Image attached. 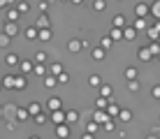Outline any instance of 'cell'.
Segmentation results:
<instances>
[{
    "mask_svg": "<svg viewBox=\"0 0 160 139\" xmlns=\"http://www.w3.org/2000/svg\"><path fill=\"white\" fill-rule=\"evenodd\" d=\"M32 121H35L37 125H44V123H47V114H44V111H40V114L32 116Z\"/></svg>",
    "mask_w": 160,
    "mask_h": 139,
    "instance_id": "33",
    "label": "cell"
},
{
    "mask_svg": "<svg viewBox=\"0 0 160 139\" xmlns=\"http://www.w3.org/2000/svg\"><path fill=\"white\" fill-rule=\"evenodd\" d=\"M14 114H16V121H19V123H23V121H28V118H30L28 109H19V107H16V109H14Z\"/></svg>",
    "mask_w": 160,
    "mask_h": 139,
    "instance_id": "15",
    "label": "cell"
},
{
    "mask_svg": "<svg viewBox=\"0 0 160 139\" xmlns=\"http://www.w3.org/2000/svg\"><path fill=\"white\" fill-rule=\"evenodd\" d=\"M5 35H7L9 40L16 37L19 35V23H16V21H7V23H5Z\"/></svg>",
    "mask_w": 160,
    "mask_h": 139,
    "instance_id": "2",
    "label": "cell"
},
{
    "mask_svg": "<svg viewBox=\"0 0 160 139\" xmlns=\"http://www.w3.org/2000/svg\"><path fill=\"white\" fill-rule=\"evenodd\" d=\"M88 83H91L93 88H98V86H100V83H102V79H100V74H91V77H88Z\"/></svg>",
    "mask_w": 160,
    "mask_h": 139,
    "instance_id": "34",
    "label": "cell"
},
{
    "mask_svg": "<svg viewBox=\"0 0 160 139\" xmlns=\"http://www.w3.org/2000/svg\"><path fill=\"white\" fill-rule=\"evenodd\" d=\"M68 79H70V77H68V72H60V74L56 77V81H58V83H68Z\"/></svg>",
    "mask_w": 160,
    "mask_h": 139,
    "instance_id": "44",
    "label": "cell"
},
{
    "mask_svg": "<svg viewBox=\"0 0 160 139\" xmlns=\"http://www.w3.org/2000/svg\"><path fill=\"white\" fill-rule=\"evenodd\" d=\"M60 2H70V0H60Z\"/></svg>",
    "mask_w": 160,
    "mask_h": 139,
    "instance_id": "55",
    "label": "cell"
},
{
    "mask_svg": "<svg viewBox=\"0 0 160 139\" xmlns=\"http://www.w3.org/2000/svg\"><path fill=\"white\" fill-rule=\"evenodd\" d=\"M151 95L156 97V100H160V83H156V86L151 88Z\"/></svg>",
    "mask_w": 160,
    "mask_h": 139,
    "instance_id": "46",
    "label": "cell"
},
{
    "mask_svg": "<svg viewBox=\"0 0 160 139\" xmlns=\"http://www.w3.org/2000/svg\"><path fill=\"white\" fill-rule=\"evenodd\" d=\"M132 28H135V30L139 32V30H146L148 23H146V19H139V16H137V21H135V26H132Z\"/></svg>",
    "mask_w": 160,
    "mask_h": 139,
    "instance_id": "29",
    "label": "cell"
},
{
    "mask_svg": "<svg viewBox=\"0 0 160 139\" xmlns=\"http://www.w3.org/2000/svg\"><path fill=\"white\" fill-rule=\"evenodd\" d=\"M49 9H51V0H42V2H40V12L49 14Z\"/></svg>",
    "mask_w": 160,
    "mask_h": 139,
    "instance_id": "38",
    "label": "cell"
},
{
    "mask_svg": "<svg viewBox=\"0 0 160 139\" xmlns=\"http://www.w3.org/2000/svg\"><path fill=\"white\" fill-rule=\"evenodd\" d=\"M19 56H16V53H7V56H5V65H9V67H16V65H19Z\"/></svg>",
    "mask_w": 160,
    "mask_h": 139,
    "instance_id": "16",
    "label": "cell"
},
{
    "mask_svg": "<svg viewBox=\"0 0 160 139\" xmlns=\"http://www.w3.org/2000/svg\"><path fill=\"white\" fill-rule=\"evenodd\" d=\"M112 44H114V40H112V37H102V40H100V47H102V49H109Z\"/></svg>",
    "mask_w": 160,
    "mask_h": 139,
    "instance_id": "42",
    "label": "cell"
},
{
    "mask_svg": "<svg viewBox=\"0 0 160 139\" xmlns=\"http://www.w3.org/2000/svg\"><path fill=\"white\" fill-rule=\"evenodd\" d=\"M98 88H100V95L102 97H112V93H114V88L109 86V83H100Z\"/></svg>",
    "mask_w": 160,
    "mask_h": 139,
    "instance_id": "20",
    "label": "cell"
},
{
    "mask_svg": "<svg viewBox=\"0 0 160 139\" xmlns=\"http://www.w3.org/2000/svg\"><path fill=\"white\" fill-rule=\"evenodd\" d=\"M128 88H130L132 93H137V91H139V81H137V79L135 81H128Z\"/></svg>",
    "mask_w": 160,
    "mask_h": 139,
    "instance_id": "45",
    "label": "cell"
},
{
    "mask_svg": "<svg viewBox=\"0 0 160 139\" xmlns=\"http://www.w3.org/2000/svg\"><path fill=\"white\" fill-rule=\"evenodd\" d=\"M30 139H40V137H35V135H32V137H30Z\"/></svg>",
    "mask_w": 160,
    "mask_h": 139,
    "instance_id": "54",
    "label": "cell"
},
{
    "mask_svg": "<svg viewBox=\"0 0 160 139\" xmlns=\"http://www.w3.org/2000/svg\"><path fill=\"white\" fill-rule=\"evenodd\" d=\"M32 74L44 77V74H47V65H44V63H35V65H32Z\"/></svg>",
    "mask_w": 160,
    "mask_h": 139,
    "instance_id": "21",
    "label": "cell"
},
{
    "mask_svg": "<svg viewBox=\"0 0 160 139\" xmlns=\"http://www.w3.org/2000/svg\"><path fill=\"white\" fill-rule=\"evenodd\" d=\"M12 86H14V77L7 74V77L2 79V88H9V91H12Z\"/></svg>",
    "mask_w": 160,
    "mask_h": 139,
    "instance_id": "39",
    "label": "cell"
},
{
    "mask_svg": "<svg viewBox=\"0 0 160 139\" xmlns=\"http://www.w3.org/2000/svg\"><path fill=\"white\" fill-rule=\"evenodd\" d=\"M19 9L16 7H7V21H19Z\"/></svg>",
    "mask_w": 160,
    "mask_h": 139,
    "instance_id": "26",
    "label": "cell"
},
{
    "mask_svg": "<svg viewBox=\"0 0 160 139\" xmlns=\"http://www.w3.org/2000/svg\"><path fill=\"white\" fill-rule=\"evenodd\" d=\"M35 26H37V28H51V16H49V14H42L40 19H37Z\"/></svg>",
    "mask_w": 160,
    "mask_h": 139,
    "instance_id": "14",
    "label": "cell"
},
{
    "mask_svg": "<svg viewBox=\"0 0 160 139\" xmlns=\"http://www.w3.org/2000/svg\"><path fill=\"white\" fill-rule=\"evenodd\" d=\"M98 130H100V125H98L95 121H88V125H86V132H91V135H95Z\"/></svg>",
    "mask_w": 160,
    "mask_h": 139,
    "instance_id": "37",
    "label": "cell"
},
{
    "mask_svg": "<svg viewBox=\"0 0 160 139\" xmlns=\"http://www.w3.org/2000/svg\"><path fill=\"white\" fill-rule=\"evenodd\" d=\"M70 2H72V5H81L84 0H70Z\"/></svg>",
    "mask_w": 160,
    "mask_h": 139,
    "instance_id": "51",
    "label": "cell"
},
{
    "mask_svg": "<svg viewBox=\"0 0 160 139\" xmlns=\"http://www.w3.org/2000/svg\"><path fill=\"white\" fill-rule=\"evenodd\" d=\"M26 86H28L26 77H14V86H12V91H23Z\"/></svg>",
    "mask_w": 160,
    "mask_h": 139,
    "instance_id": "9",
    "label": "cell"
},
{
    "mask_svg": "<svg viewBox=\"0 0 160 139\" xmlns=\"http://www.w3.org/2000/svg\"><path fill=\"white\" fill-rule=\"evenodd\" d=\"M26 109H28V114H30V118H32L35 114H40V111H42V104H40V102H30Z\"/></svg>",
    "mask_w": 160,
    "mask_h": 139,
    "instance_id": "23",
    "label": "cell"
},
{
    "mask_svg": "<svg viewBox=\"0 0 160 139\" xmlns=\"http://www.w3.org/2000/svg\"><path fill=\"white\" fill-rule=\"evenodd\" d=\"M100 127H102V130H107V132H114V121H112V118H107Z\"/></svg>",
    "mask_w": 160,
    "mask_h": 139,
    "instance_id": "41",
    "label": "cell"
},
{
    "mask_svg": "<svg viewBox=\"0 0 160 139\" xmlns=\"http://www.w3.org/2000/svg\"><path fill=\"white\" fill-rule=\"evenodd\" d=\"M49 70H51L53 77H58L60 72H63V65H60V63H51V67H49Z\"/></svg>",
    "mask_w": 160,
    "mask_h": 139,
    "instance_id": "40",
    "label": "cell"
},
{
    "mask_svg": "<svg viewBox=\"0 0 160 139\" xmlns=\"http://www.w3.org/2000/svg\"><path fill=\"white\" fill-rule=\"evenodd\" d=\"M56 137H58V139H68V137H70V125H68V123L56 125Z\"/></svg>",
    "mask_w": 160,
    "mask_h": 139,
    "instance_id": "4",
    "label": "cell"
},
{
    "mask_svg": "<svg viewBox=\"0 0 160 139\" xmlns=\"http://www.w3.org/2000/svg\"><path fill=\"white\" fill-rule=\"evenodd\" d=\"M7 44H9V37H7V35H5V32H2V35H0V47L5 49V47H7Z\"/></svg>",
    "mask_w": 160,
    "mask_h": 139,
    "instance_id": "48",
    "label": "cell"
},
{
    "mask_svg": "<svg viewBox=\"0 0 160 139\" xmlns=\"http://www.w3.org/2000/svg\"><path fill=\"white\" fill-rule=\"evenodd\" d=\"M146 139H158V137H153V135H151V137H146Z\"/></svg>",
    "mask_w": 160,
    "mask_h": 139,
    "instance_id": "53",
    "label": "cell"
},
{
    "mask_svg": "<svg viewBox=\"0 0 160 139\" xmlns=\"http://www.w3.org/2000/svg\"><path fill=\"white\" fill-rule=\"evenodd\" d=\"M148 51H151L153 58H156V56H160V42H151V44H148Z\"/></svg>",
    "mask_w": 160,
    "mask_h": 139,
    "instance_id": "31",
    "label": "cell"
},
{
    "mask_svg": "<svg viewBox=\"0 0 160 139\" xmlns=\"http://www.w3.org/2000/svg\"><path fill=\"white\" fill-rule=\"evenodd\" d=\"M135 37H137V30H135V28H132V26H125V28H123V40L132 42V40H135Z\"/></svg>",
    "mask_w": 160,
    "mask_h": 139,
    "instance_id": "12",
    "label": "cell"
},
{
    "mask_svg": "<svg viewBox=\"0 0 160 139\" xmlns=\"http://www.w3.org/2000/svg\"><path fill=\"white\" fill-rule=\"evenodd\" d=\"M104 111H107V116H109V118H116L121 109H118V104H114L112 100H109V104H107V109H104Z\"/></svg>",
    "mask_w": 160,
    "mask_h": 139,
    "instance_id": "10",
    "label": "cell"
},
{
    "mask_svg": "<svg viewBox=\"0 0 160 139\" xmlns=\"http://www.w3.org/2000/svg\"><path fill=\"white\" fill-rule=\"evenodd\" d=\"M0 9H7V0H0Z\"/></svg>",
    "mask_w": 160,
    "mask_h": 139,
    "instance_id": "50",
    "label": "cell"
},
{
    "mask_svg": "<svg viewBox=\"0 0 160 139\" xmlns=\"http://www.w3.org/2000/svg\"><path fill=\"white\" fill-rule=\"evenodd\" d=\"M116 118H121V121H125V123H128V121H132V111H130V109H121Z\"/></svg>",
    "mask_w": 160,
    "mask_h": 139,
    "instance_id": "28",
    "label": "cell"
},
{
    "mask_svg": "<svg viewBox=\"0 0 160 139\" xmlns=\"http://www.w3.org/2000/svg\"><path fill=\"white\" fill-rule=\"evenodd\" d=\"M93 9H95V12H104V9H107V0H95V2H93Z\"/></svg>",
    "mask_w": 160,
    "mask_h": 139,
    "instance_id": "32",
    "label": "cell"
},
{
    "mask_svg": "<svg viewBox=\"0 0 160 139\" xmlns=\"http://www.w3.org/2000/svg\"><path fill=\"white\" fill-rule=\"evenodd\" d=\"M148 14H151V5H148V2H137V5H135V16L146 19Z\"/></svg>",
    "mask_w": 160,
    "mask_h": 139,
    "instance_id": "1",
    "label": "cell"
},
{
    "mask_svg": "<svg viewBox=\"0 0 160 139\" xmlns=\"http://www.w3.org/2000/svg\"><path fill=\"white\" fill-rule=\"evenodd\" d=\"M16 9H19V14H26L30 9V5L28 2H19V5H16Z\"/></svg>",
    "mask_w": 160,
    "mask_h": 139,
    "instance_id": "43",
    "label": "cell"
},
{
    "mask_svg": "<svg viewBox=\"0 0 160 139\" xmlns=\"http://www.w3.org/2000/svg\"><path fill=\"white\" fill-rule=\"evenodd\" d=\"M47 60V53L44 51H37V56H35V63H44Z\"/></svg>",
    "mask_w": 160,
    "mask_h": 139,
    "instance_id": "47",
    "label": "cell"
},
{
    "mask_svg": "<svg viewBox=\"0 0 160 139\" xmlns=\"http://www.w3.org/2000/svg\"><path fill=\"white\" fill-rule=\"evenodd\" d=\"M104 51H107V49L95 47V49H93V58H95V60H102V58H104Z\"/></svg>",
    "mask_w": 160,
    "mask_h": 139,
    "instance_id": "35",
    "label": "cell"
},
{
    "mask_svg": "<svg viewBox=\"0 0 160 139\" xmlns=\"http://www.w3.org/2000/svg\"><path fill=\"white\" fill-rule=\"evenodd\" d=\"M37 30H40L37 26H28V28L23 30V35L28 37V40H37Z\"/></svg>",
    "mask_w": 160,
    "mask_h": 139,
    "instance_id": "19",
    "label": "cell"
},
{
    "mask_svg": "<svg viewBox=\"0 0 160 139\" xmlns=\"http://www.w3.org/2000/svg\"><path fill=\"white\" fill-rule=\"evenodd\" d=\"M112 26H114V28H125V26H128V19H125V14H116V16L112 19Z\"/></svg>",
    "mask_w": 160,
    "mask_h": 139,
    "instance_id": "7",
    "label": "cell"
},
{
    "mask_svg": "<svg viewBox=\"0 0 160 139\" xmlns=\"http://www.w3.org/2000/svg\"><path fill=\"white\" fill-rule=\"evenodd\" d=\"M109 37H112L114 42L123 40V28H114V26H112V30H109Z\"/></svg>",
    "mask_w": 160,
    "mask_h": 139,
    "instance_id": "18",
    "label": "cell"
},
{
    "mask_svg": "<svg viewBox=\"0 0 160 139\" xmlns=\"http://www.w3.org/2000/svg\"><path fill=\"white\" fill-rule=\"evenodd\" d=\"M47 109H49V111H56V109H60V97H49Z\"/></svg>",
    "mask_w": 160,
    "mask_h": 139,
    "instance_id": "24",
    "label": "cell"
},
{
    "mask_svg": "<svg viewBox=\"0 0 160 139\" xmlns=\"http://www.w3.org/2000/svg\"><path fill=\"white\" fill-rule=\"evenodd\" d=\"M51 121L56 125H60V123H65V111H60V109H56V111H51Z\"/></svg>",
    "mask_w": 160,
    "mask_h": 139,
    "instance_id": "13",
    "label": "cell"
},
{
    "mask_svg": "<svg viewBox=\"0 0 160 139\" xmlns=\"http://www.w3.org/2000/svg\"><path fill=\"white\" fill-rule=\"evenodd\" d=\"M109 100H112V97H98L95 100V109H107V104H109Z\"/></svg>",
    "mask_w": 160,
    "mask_h": 139,
    "instance_id": "30",
    "label": "cell"
},
{
    "mask_svg": "<svg viewBox=\"0 0 160 139\" xmlns=\"http://www.w3.org/2000/svg\"><path fill=\"white\" fill-rule=\"evenodd\" d=\"M81 139H95V135H91V132H86V135L81 137Z\"/></svg>",
    "mask_w": 160,
    "mask_h": 139,
    "instance_id": "49",
    "label": "cell"
},
{
    "mask_svg": "<svg viewBox=\"0 0 160 139\" xmlns=\"http://www.w3.org/2000/svg\"><path fill=\"white\" fill-rule=\"evenodd\" d=\"M137 77H139L137 67H125V81H135Z\"/></svg>",
    "mask_w": 160,
    "mask_h": 139,
    "instance_id": "22",
    "label": "cell"
},
{
    "mask_svg": "<svg viewBox=\"0 0 160 139\" xmlns=\"http://www.w3.org/2000/svg\"><path fill=\"white\" fill-rule=\"evenodd\" d=\"M68 139H70V137H68Z\"/></svg>",
    "mask_w": 160,
    "mask_h": 139,
    "instance_id": "57",
    "label": "cell"
},
{
    "mask_svg": "<svg viewBox=\"0 0 160 139\" xmlns=\"http://www.w3.org/2000/svg\"><path fill=\"white\" fill-rule=\"evenodd\" d=\"M5 118V111H2V107H0V121H2Z\"/></svg>",
    "mask_w": 160,
    "mask_h": 139,
    "instance_id": "52",
    "label": "cell"
},
{
    "mask_svg": "<svg viewBox=\"0 0 160 139\" xmlns=\"http://www.w3.org/2000/svg\"><path fill=\"white\" fill-rule=\"evenodd\" d=\"M68 49H70L72 53L81 51V49H84V47H81V40H70V42H68Z\"/></svg>",
    "mask_w": 160,
    "mask_h": 139,
    "instance_id": "25",
    "label": "cell"
},
{
    "mask_svg": "<svg viewBox=\"0 0 160 139\" xmlns=\"http://www.w3.org/2000/svg\"><path fill=\"white\" fill-rule=\"evenodd\" d=\"M77 121H79V111H77V109L65 111V123H68V125H74Z\"/></svg>",
    "mask_w": 160,
    "mask_h": 139,
    "instance_id": "5",
    "label": "cell"
},
{
    "mask_svg": "<svg viewBox=\"0 0 160 139\" xmlns=\"http://www.w3.org/2000/svg\"><path fill=\"white\" fill-rule=\"evenodd\" d=\"M44 86H47V88H53V86H58L56 77H53V74H44Z\"/></svg>",
    "mask_w": 160,
    "mask_h": 139,
    "instance_id": "27",
    "label": "cell"
},
{
    "mask_svg": "<svg viewBox=\"0 0 160 139\" xmlns=\"http://www.w3.org/2000/svg\"><path fill=\"white\" fill-rule=\"evenodd\" d=\"M0 91H2V83H0Z\"/></svg>",
    "mask_w": 160,
    "mask_h": 139,
    "instance_id": "56",
    "label": "cell"
},
{
    "mask_svg": "<svg viewBox=\"0 0 160 139\" xmlns=\"http://www.w3.org/2000/svg\"><path fill=\"white\" fill-rule=\"evenodd\" d=\"M137 56H139V60H144V63H148V60L153 58V56H151V51H148V47H142L139 51H137Z\"/></svg>",
    "mask_w": 160,
    "mask_h": 139,
    "instance_id": "17",
    "label": "cell"
},
{
    "mask_svg": "<svg viewBox=\"0 0 160 139\" xmlns=\"http://www.w3.org/2000/svg\"><path fill=\"white\" fill-rule=\"evenodd\" d=\"M107 118H109V116H107V111H104V109H98L95 114H93V118H91V121H95L98 125H102V123H104Z\"/></svg>",
    "mask_w": 160,
    "mask_h": 139,
    "instance_id": "8",
    "label": "cell"
},
{
    "mask_svg": "<svg viewBox=\"0 0 160 139\" xmlns=\"http://www.w3.org/2000/svg\"><path fill=\"white\" fill-rule=\"evenodd\" d=\"M32 60H19V67H21V72L23 74H32Z\"/></svg>",
    "mask_w": 160,
    "mask_h": 139,
    "instance_id": "11",
    "label": "cell"
},
{
    "mask_svg": "<svg viewBox=\"0 0 160 139\" xmlns=\"http://www.w3.org/2000/svg\"><path fill=\"white\" fill-rule=\"evenodd\" d=\"M51 37H53L51 28H40V30H37V40H42V42H49Z\"/></svg>",
    "mask_w": 160,
    "mask_h": 139,
    "instance_id": "6",
    "label": "cell"
},
{
    "mask_svg": "<svg viewBox=\"0 0 160 139\" xmlns=\"http://www.w3.org/2000/svg\"><path fill=\"white\" fill-rule=\"evenodd\" d=\"M146 32H148V37H151V42H158V37H160V21H156L153 26H148Z\"/></svg>",
    "mask_w": 160,
    "mask_h": 139,
    "instance_id": "3",
    "label": "cell"
},
{
    "mask_svg": "<svg viewBox=\"0 0 160 139\" xmlns=\"http://www.w3.org/2000/svg\"><path fill=\"white\" fill-rule=\"evenodd\" d=\"M151 14H153V16H156V19L160 21V0H156V2L151 5Z\"/></svg>",
    "mask_w": 160,
    "mask_h": 139,
    "instance_id": "36",
    "label": "cell"
}]
</instances>
